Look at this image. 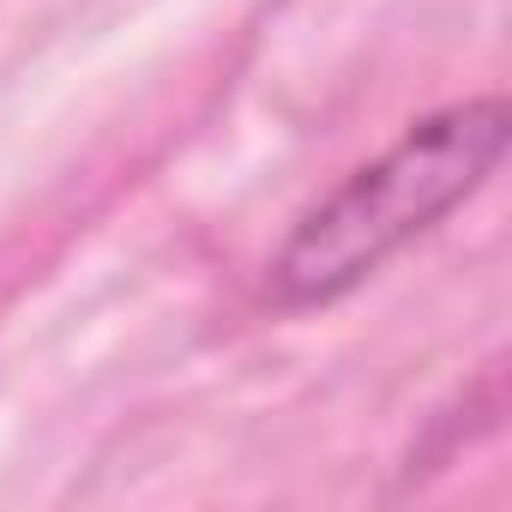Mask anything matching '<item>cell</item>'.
<instances>
[{"label": "cell", "instance_id": "cell-1", "mask_svg": "<svg viewBox=\"0 0 512 512\" xmlns=\"http://www.w3.org/2000/svg\"><path fill=\"white\" fill-rule=\"evenodd\" d=\"M512 115L500 97H464L410 121L374 163L344 175L266 266V296L290 314L332 308L362 290L392 253L422 241L440 217L488 187L506 157Z\"/></svg>", "mask_w": 512, "mask_h": 512}, {"label": "cell", "instance_id": "cell-2", "mask_svg": "<svg viewBox=\"0 0 512 512\" xmlns=\"http://www.w3.org/2000/svg\"><path fill=\"white\" fill-rule=\"evenodd\" d=\"M494 422H500V368H488L452 410H440V416L428 422V440H422V452H410V470H416V464H422V470H440L446 458H458V446L494 434Z\"/></svg>", "mask_w": 512, "mask_h": 512}]
</instances>
